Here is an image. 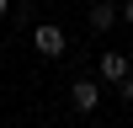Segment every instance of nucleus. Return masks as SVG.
<instances>
[{
	"label": "nucleus",
	"instance_id": "f257e3e1",
	"mask_svg": "<svg viewBox=\"0 0 133 128\" xmlns=\"http://www.w3.org/2000/svg\"><path fill=\"white\" fill-rule=\"evenodd\" d=\"M32 43H37V53H43V59H59V53L69 48V37H64V27H59V21H43V27L32 32Z\"/></svg>",
	"mask_w": 133,
	"mask_h": 128
},
{
	"label": "nucleus",
	"instance_id": "f03ea898",
	"mask_svg": "<svg viewBox=\"0 0 133 128\" xmlns=\"http://www.w3.org/2000/svg\"><path fill=\"white\" fill-rule=\"evenodd\" d=\"M69 107H75L80 117H91L96 107H101V85H96V80H75V85H69Z\"/></svg>",
	"mask_w": 133,
	"mask_h": 128
},
{
	"label": "nucleus",
	"instance_id": "7ed1b4c3",
	"mask_svg": "<svg viewBox=\"0 0 133 128\" xmlns=\"http://www.w3.org/2000/svg\"><path fill=\"white\" fill-rule=\"evenodd\" d=\"M128 64H133V53H112V48H107V59H101V80L107 85H117V80H128Z\"/></svg>",
	"mask_w": 133,
	"mask_h": 128
},
{
	"label": "nucleus",
	"instance_id": "20e7f679",
	"mask_svg": "<svg viewBox=\"0 0 133 128\" xmlns=\"http://www.w3.org/2000/svg\"><path fill=\"white\" fill-rule=\"evenodd\" d=\"M117 21H123V11H117V5H107V0H96V5H91V32H112Z\"/></svg>",
	"mask_w": 133,
	"mask_h": 128
},
{
	"label": "nucleus",
	"instance_id": "39448f33",
	"mask_svg": "<svg viewBox=\"0 0 133 128\" xmlns=\"http://www.w3.org/2000/svg\"><path fill=\"white\" fill-rule=\"evenodd\" d=\"M117 96H123V101H133V75H128V80H117Z\"/></svg>",
	"mask_w": 133,
	"mask_h": 128
},
{
	"label": "nucleus",
	"instance_id": "423d86ee",
	"mask_svg": "<svg viewBox=\"0 0 133 128\" xmlns=\"http://www.w3.org/2000/svg\"><path fill=\"white\" fill-rule=\"evenodd\" d=\"M123 21H133V0H128V5H123Z\"/></svg>",
	"mask_w": 133,
	"mask_h": 128
},
{
	"label": "nucleus",
	"instance_id": "0eeeda50",
	"mask_svg": "<svg viewBox=\"0 0 133 128\" xmlns=\"http://www.w3.org/2000/svg\"><path fill=\"white\" fill-rule=\"evenodd\" d=\"M5 5H11V0H0V16H5Z\"/></svg>",
	"mask_w": 133,
	"mask_h": 128
},
{
	"label": "nucleus",
	"instance_id": "6e6552de",
	"mask_svg": "<svg viewBox=\"0 0 133 128\" xmlns=\"http://www.w3.org/2000/svg\"><path fill=\"white\" fill-rule=\"evenodd\" d=\"M85 128H96V123H85Z\"/></svg>",
	"mask_w": 133,
	"mask_h": 128
}]
</instances>
